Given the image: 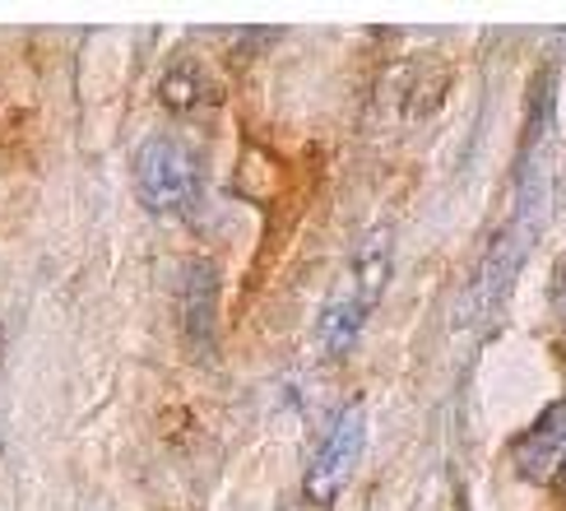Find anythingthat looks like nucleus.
Returning a JSON list of instances; mask_svg holds the SVG:
<instances>
[{
    "label": "nucleus",
    "mask_w": 566,
    "mask_h": 511,
    "mask_svg": "<svg viewBox=\"0 0 566 511\" xmlns=\"http://www.w3.org/2000/svg\"><path fill=\"white\" fill-rule=\"evenodd\" d=\"M386 279H390V242L376 232V238L363 242L358 261L348 265L344 284L335 289V298H329V307L321 316V344H325V354H344V348L358 340L363 321L371 316L376 298H381V289H386Z\"/></svg>",
    "instance_id": "1"
},
{
    "label": "nucleus",
    "mask_w": 566,
    "mask_h": 511,
    "mask_svg": "<svg viewBox=\"0 0 566 511\" xmlns=\"http://www.w3.org/2000/svg\"><path fill=\"white\" fill-rule=\"evenodd\" d=\"M135 186H139V200L149 209L177 215V209H191L200 196V163L181 139L154 135L135 158Z\"/></svg>",
    "instance_id": "2"
},
{
    "label": "nucleus",
    "mask_w": 566,
    "mask_h": 511,
    "mask_svg": "<svg viewBox=\"0 0 566 511\" xmlns=\"http://www.w3.org/2000/svg\"><path fill=\"white\" fill-rule=\"evenodd\" d=\"M363 441H367L363 405L339 409V418L329 424V432L321 441V451L312 456V470H306V493H312V502L329 507L339 498V488L353 479V470H358V460H363Z\"/></svg>",
    "instance_id": "3"
},
{
    "label": "nucleus",
    "mask_w": 566,
    "mask_h": 511,
    "mask_svg": "<svg viewBox=\"0 0 566 511\" xmlns=\"http://www.w3.org/2000/svg\"><path fill=\"white\" fill-rule=\"evenodd\" d=\"M511 460L530 483H557L566 479V405H548L534 418V428L515 437Z\"/></svg>",
    "instance_id": "4"
},
{
    "label": "nucleus",
    "mask_w": 566,
    "mask_h": 511,
    "mask_svg": "<svg viewBox=\"0 0 566 511\" xmlns=\"http://www.w3.org/2000/svg\"><path fill=\"white\" fill-rule=\"evenodd\" d=\"M557 307H562V321H566V265L557 270Z\"/></svg>",
    "instance_id": "5"
}]
</instances>
